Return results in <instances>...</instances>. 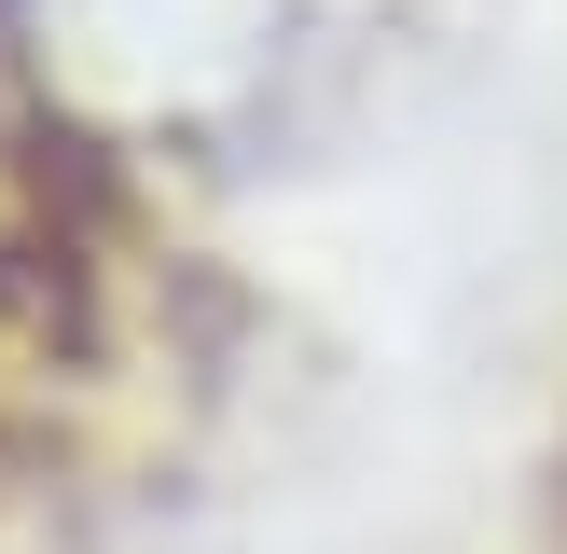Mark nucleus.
Instances as JSON below:
<instances>
[{"instance_id": "obj_1", "label": "nucleus", "mask_w": 567, "mask_h": 554, "mask_svg": "<svg viewBox=\"0 0 567 554\" xmlns=\"http://www.w3.org/2000/svg\"><path fill=\"white\" fill-rule=\"evenodd\" d=\"M305 0H14V42L55 111L111 138H208L291 70Z\"/></svg>"}]
</instances>
